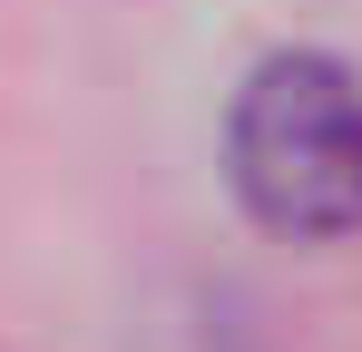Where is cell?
Listing matches in <instances>:
<instances>
[{"mask_svg": "<svg viewBox=\"0 0 362 352\" xmlns=\"http://www.w3.org/2000/svg\"><path fill=\"white\" fill-rule=\"evenodd\" d=\"M226 167L274 235L362 225V78L323 49L264 59L226 108Z\"/></svg>", "mask_w": 362, "mask_h": 352, "instance_id": "6da1fadb", "label": "cell"}]
</instances>
